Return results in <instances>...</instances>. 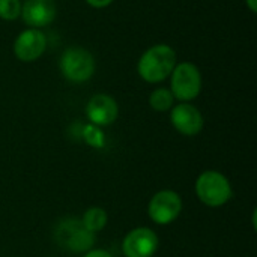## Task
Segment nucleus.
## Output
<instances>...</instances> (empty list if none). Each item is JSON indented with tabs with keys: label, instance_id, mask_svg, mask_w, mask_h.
Instances as JSON below:
<instances>
[{
	"label": "nucleus",
	"instance_id": "14",
	"mask_svg": "<svg viewBox=\"0 0 257 257\" xmlns=\"http://www.w3.org/2000/svg\"><path fill=\"white\" fill-rule=\"evenodd\" d=\"M81 136H83V140L95 149H101L105 145V136H104L101 126H96L93 123L84 125Z\"/></svg>",
	"mask_w": 257,
	"mask_h": 257
},
{
	"label": "nucleus",
	"instance_id": "6",
	"mask_svg": "<svg viewBox=\"0 0 257 257\" xmlns=\"http://www.w3.org/2000/svg\"><path fill=\"white\" fill-rule=\"evenodd\" d=\"M160 239L149 227H136L130 230L122 241L125 257H154L158 251Z\"/></svg>",
	"mask_w": 257,
	"mask_h": 257
},
{
	"label": "nucleus",
	"instance_id": "18",
	"mask_svg": "<svg viewBox=\"0 0 257 257\" xmlns=\"http://www.w3.org/2000/svg\"><path fill=\"white\" fill-rule=\"evenodd\" d=\"M245 3H247L248 9H250L253 14H256L257 12V0H245Z\"/></svg>",
	"mask_w": 257,
	"mask_h": 257
},
{
	"label": "nucleus",
	"instance_id": "7",
	"mask_svg": "<svg viewBox=\"0 0 257 257\" xmlns=\"http://www.w3.org/2000/svg\"><path fill=\"white\" fill-rule=\"evenodd\" d=\"M47 50V36L41 29H26L14 41V54L20 62L38 60Z\"/></svg>",
	"mask_w": 257,
	"mask_h": 257
},
{
	"label": "nucleus",
	"instance_id": "13",
	"mask_svg": "<svg viewBox=\"0 0 257 257\" xmlns=\"http://www.w3.org/2000/svg\"><path fill=\"white\" fill-rule=\"evenodd\" d=\"M173 93L167 87H158L149 95V105L155 111H169L173 107Z\"/></svg>",
	"mask_w": 257,
	"mask_h": 257
},
{
	"label": "nucleus",
	"instance_id": "16",
	"mask_svg": "<svg viewBox=\"0 0 257 257\" xmlns=\"http://www.w3.org/2000/svg\"><path fill=\"white\" fill-rule=\"evenodd\" d=\"M89 6L95 8V9H102V8H107L110 6L114 0H84Z\"/></svg>",
	"mask_w": 257,
	"mask_h": 257
},
{
	"label": "nucleus",
	"instance_id": "2",
	"mask_svg": "<svg viewBox=\"0 0 257 257\" xmlns=\"http://www.w3.org/2000/svg\"><path fill=\"white\" fill-rule=\"evenodd\" d=\"M196 194L203 205L220 208L232 199L233 190L229 179L221 172L206 170L200 173L196 181Z\"/></svg>",
	"mask_w": 257,
	"mask_h": 257
},
{
	"label": "nucleus",
	"instance_id": "11",
	"mask_svg": "<svg viewBox=\"0 0 257 257\" xmlns=\"http://www.w3.org/2000/svg\"><path fill=\"white\" fill-rule=\"evenodd\" d=\"M60 244H63L71 251H89L95 244V233L86 230L78 220L65 221L57 230Z\"/></svg>",
	"mask_w": 257,
	"mask_h": 257
},
{
	"label": "nucleus",
	"instance_id": "9",
	"mask_svg": "<svg viewBox=\"0 0 257 257\" xmlns=\"http://www.w3.org/2000/svg\"><path fill=\"white\" fill-rule=\"evenodd\" d=\"M86 116L96 126H108L119 116V107L113 96L105 93L93 95L86 105Z\"/></svg>",
	"mask_w": 257,
	"mask_h": 257
},
{
	"label": "nucleus",
	"instance_id": "3",
	"mask_svg": "<svg viewBox=\"0 0 257 257\" xmlns=\"http://www.w3.org/2000/svg\"><path fill=\"white\" fill-rule=\"evenodd\" d=\"M62 75L71 83H84L90 80L96 69L93 54L83 47H68L59 60Z\"/></svg>",
	"mask_w": 257,
	"mask_h": 257
},
{
	"label": "nucleus",
	"instance_id": "8",
	"mask_svg": "<svg viewBox=\"0 0 257 257\" xmlns=\"http://www.w3.org/2000/svg\"><path fill=\"white\" fill-rule=\"evenodd\" d=\"M170 122L173 128L182 136H197L205 125L203 116L197 107L190 102H181L170 108Z\"/></svg>",
	"mask_w": 257,
	"mask_h": 257
},
{
	"label": "nucleus",
	"instance_id": "15",
	"mask_svg": "<svg viewBox=\"0 0 257 257\" xmlns=\"http://www.w3.org/2000/svg\"><path fill=\"white\" fill-rule=\"evenodd\" d=\"M21 15L20 0H0V18L3 21H15Z\"/></svg>",
	"mask_w": 257,
	"mask_h": 257
},
{
	"label": "nucleus",
	"instance_id": "17",
	"mask_svg": "<svg viewBox=\"0 0 257 257\" xmlns=\"http://www.w3.org/2000/svg\"><path fill=\"white\" fill-rule=\"evenodd\" d=\"M84 257H113L107 250H102V248H95V250H89Z\"/></svg>",
	"mask_w": 257,
	"mask_h": 257
},
{
	"label": "nucleus",
	"instance_id": "1",
	"mask_svg": "<svg viewBox=\"0 0 257 257\" xmlns=\"http://www.w3.org/2000/svg\"><path fill=\"white\" fill-rule=\"evenodd\" d=\"M176 65V53L167 44H155L149 47L139 59L137 72L146 83H161L170 77Z\"/></svg>",
	"mask_w": 257,
	"mask_h": 257
},
{
	"label": "nucleus",
	"instance_id": "4",
	"mask_svg": "<svg viewBox=\"0 0 257 257\" xmlns=\"http://www.w3.org/2000/svg\"><path fill=\"white\" fill-rule=\"evenodd\" d=\"M202 74L197 65L191 62L176 63L170 74V92L175 99L188 102L196 99L202 92Z\"/></svg>",
	"mask_w": 257,
	"mask_h": 257
},
{
	"label": "nucleus",
	"instance_id": "10",
	"mask_svg": "<svg viewBox=\"0 0 257 257\" xmlns=\"http://www.w3.org/2000/svg\"><path fill=\"white\" fill-rule=\"evenodd\" d=\"M20 17L30 29L45 27L56 18V3L54 0H24Z\"/></svg>",
	"mask_w": 257,
	"mask_h": 257
},
{
	"label": "nucleus",
	"instance_id": "12",
	"mask_svg": "<svg viewBox=\"0 0 257 257\" xmlns=\"http://www.w3.org/2000/svg\"><path fill=\"white\" fill-rule=\"evenodd\" d=\"M107 221H108L107 212H105L102 208H98V206L89 208V209L83 214V218H81L83 227H84L86 230L92 232V233H96V232L102 230V229L107 226Z\"/></svg>",
	"mask_w": 257,
	"mask_h": 257
},
{
	"label": "nucleus",
	"instance_id": "5",
	"mask_svg": "<svg viewBox=\"0 0 257 257\" xmlns=\"http://www.w3.org/2000/svg\"><path fill=\"white\" fill-rule=\"evenodd\" d=\"M182 211V199L176 191L161 190L151 199L148 205L149 218L160 226L173 223Z\"/></svg>",
	"mask_w": 257,
	"mask_h": 257
}]
</instances>
